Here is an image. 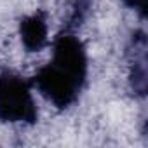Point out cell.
I'll return each mask as SVG.
<instances>
[{"label": "cell", "mask_w": 148, "mask_h": 148, "mask_svg": "<svg viewBox=\"0 0 148 148\" xmlns=\"http://www.w3.org/2000/svg\"><path fill=\"white\" fill-rule=\"evenodd\" d=\"M94 5V0H71L70 4V12L64 21V30L75 32L91 14Z\"/></svg>", "instance_id": "cell-6"}, {"label": "cell", "mask_w": 148, "mask_h": 148, "mask_svg": "<svg viewBox=\"0 0 148 148\" xmlns=\"http://www.w3.org/2000/svg\"><path fill=\"white\" fill-rule=\"evenodd\" d=\"M52 63L70 71L77 79L87 82L89 75V56L82 38L71 30H61L52 40Z\"/></svg>", "instance_id": "cell-3"}, {"label": "cell", "mask_w": 148, "mask_h": 148, "mask_svg": "<svg viewBox=\"0 0 148 148\" xmlns=\"http://www.w3.org/2000/svg\"><path fill=\"white\" fill-rule=\"evenodd\" d=\"M19 40L26 52H40L49 45V21L42 9L21 18L19 21Z\"/></svg>", "instance_id": "cell-5"}, {"label": "cell", "mask_w": 148, "mask_h": 148, "mask_svg": "<svg viewBox=\"0 0 148 148\" xmlns=\"http://www.w3.org/2000/svg\"><path fill=\"white\" fill-rule=\"evenodd\" d=\"M33 89L38 91L42 98H45L54 108L68 110L75 105L86 87L87 82L77 79L70 71L63 70L56 63L49 61L40 66L35 75L30 79Z\"/></svg>", "instance_id": "cell-2"}, {"label": "cell", "mask_w": 148, "mask_h": 148, "mask_svg": "<svg viewBox=\"0 0 148 148\" xmlns=\"http://www.w3.org/2000/svg\"><path fill=\"white\" fill-rule=\"evenodd\" d=\"M120 4L134 12L139 14V18L143 19L146 16V0H120Z\"/></svg>", "instance_id": "cell-7"}, {"label": "cell", "mask_w": 148, "mask_h": 148, "mask_svg": "<svg viewBox=\"0 0 148 148\" xmlns=\"http://www.w3.org/2000/svg\"><path fill=\"white\" fill-rule=\"evenodd\" d=\"M129 89L134 98L143 99L146 96V33L143 30H134L129 40Z\"/></svg>", "instance_id": "cell-4"}, {"label": "cell", "mask_w": 148, "mask_h": 148, "mask_svg": "<svg viewBox=\"0 0 148 148\" xmlns=\"http://www.w3.org/2000/svg\"><path fill=\"white\" fill-rule=\"evenodd\" d=\"M0 122L25 125L38 122L32 80L12 70L0 71Z\"/></svg>", "instance_id": "cell-1"}]
</instances>
